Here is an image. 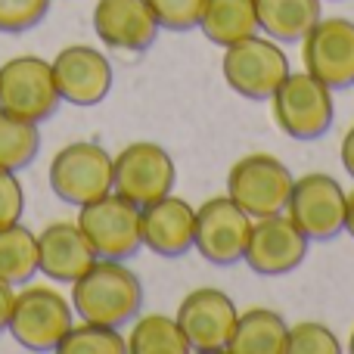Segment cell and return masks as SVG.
Wrapping results in <instances>:
<instances>
[{"label": "cell", "mask_w": 354, "mask_h": 354, "mask_svg": "<svg viewBox=\"0 0 354 354\" xmlns=\"http://www.w3.org/2000/svg\"><path fill=\"white\" fill-rule=\"evenodd\" d=\"M93 261L97 255H93L91 243L72 221H56L37 233V270L47 274V280L72 286Z\"/></svg>", "instance_id": "cell-18"}, {"label": "cell", "mask_w": 354, "mask_h": 354, "mask_svg": "<svg viewBox=\"0 0 354 354\" xmlns=\"http://www.w3.org/2000/svg\"><path fill=\"white\" fill-rule=\"evenodd\" d=\"M72 324L75 308L66 295L50 286H28L16 292L6 330L28 351H56Z\"/></svg>", "instance_id": "cell-5"}, {"label": "cell", "mask_w": 354, "mask_h": 354, "mask_svg": "<svg viewBox=\"0 0 354 354\" xmlns=\"http://www.w3.org/2000/svg\"><path fill=\"white\" fill-rule=\"evenodd\" d=\"M72 308L75 317L122 330L124 324H134V317L140 314L143 283L124 261L97 258L72 283Z\"/></svg>", "instance_id": "cell-1"}, {"label": "cell", "mask_w": 354, "mask_h": 354, "mask_svg": "<svg viewBox=\"0 0 354 354\" xmlns=\"http://www.w3.org/2000/svg\"><path fill=\"white\" fill-rule=\"evenodd\" d=\"M53 68V81L59 91L62 103L91 109L100 106L112 91V62L103 50L87 47V44H72L62 47L50 62Z\"/></svg>", "instance_id": "cell-15"}, {"label": "cell", "mask_w": 354, "mask_h": 354, "mask_svg": "<svg viewBox=\"0 0 354 354\" xmlns=\"http://www.w3.org/2000/svg\"><path fill=\"white\" fill-rule=\"evenodd\" d=\"M177 165L165 147L153 140H134L112 156V189L134 205H149L174 189Z\"/></svg>", "instance_id": "cell-9"}, {"label": "cell", "mask_w": 354, "mask_h": 354, "mask_svg": "<svg viewBox=\"0 0 354 354\" xmlns=\"http://www.w3.org/2000/svg\"><path fill=\"white\" fill-rule=\"evenodd\" d=\"M274 124L299 143H314L333 128L336 100L333 91L311 72H289L270 97Z\"/></svg>", "instance_id": "cell-2"}, {"label": "cell", "mask_w": 354, "mask_h": 354, "mask_svg": "<svg viewBox=\"0 0 354 354\" xmlns=\"http://www.w3.org/2000/svg\"><path fill=\"white\" fill-rule=\"evenodd\" d=\"M305 72L320 78L333 93L354 87V22L342 16H320L301 37Z\"/></svg>", "instance_id": "cell-12"}, {"label": "cell", "mask_w": 354, "mask_h": 354, "mask_svg": "<svg viewBox=\"0 0 354 354\" xmlns=\"http://www.w3.org/2000/svg\"><path fill=\"white\" fill-rule=\"evenodd\" d=\"M342 342L330 326L317 324V320H301V324L289 326L286 333V354H339Z\"/></svg>", "instance_id": "cell-26"}, {"label": "cell", "mask_w": 354, "mask_h": 354, "mask_svg": "<svg viewBox=\"0 0 354 354\" xmlns=\"http://www.w3.org/2000/svg\"><path fill=\"white\" fill-rule=\"evenodd\" d=\"M128 354H189L177 317L168 314H137L128 336Z\"/></svg>", "instance_id": "cell-22"}, {"label": "cell", "mask_w": 354, "mask_h": 354, "mask_svg": "<svg viewBox=\"0 0 354 354\" xmlns=\"http://www.w3.org/2000/svg\"><path fill=\"white\" fill-rule=\"evenodd\" d=\"M348 351L354 354V330H351V336H348Z\"/></svg>", "instance_id": "cell-33"}, {"label": "cell", "mask_w": 354, "mask_h": 354, "mask_svg": "<svg viewBox=\"0 0 354 354\" xmlns=\"http://www.w3.org/2000/svg\"><path fill=\"white\" fill-rule=\"evenodd\" d=\"M12 301H16V286L0 280V333L10 326V314H12Z\"/></svg>", "instance_id": "cell-30"}, {"label": "cell", "mask_w": 354, "mask_h": 354, "mask_svg": "<svg viewBox=\"0 0 354 354\" xmlns=\"http://www.w3.org/2000/svg\"><path fill=\"white\" fill-rule=\"evenodd\" d=\"M221 72L233 93L258 103V100L274 97V91L292 68H289V56L283 53V44L258 31V35L224 47Z\"/></svg>", "instance_id": "cell-3"}, {"label": "cell", "mask_w": 354, "mask_h": 354, "mask_svg": "<svg viewBox=\"0 0 354 354\" xmlns=\"http://www.w3.org/2000/svg\"><path fill=\"white\" fill-rule=\"evenodd\" d=\"M41 153V131L37 122L10 115L0 109V168L25 171Z\"/></svg>", "instance_id": "cell-24"}, {"label": "cell", "mask_w": 354, "mask_h": 354, "mask_svg": "<svg viewBox=\"0 0 354 354\" xmlns=\"http://www.w3.org/2000/svg\"><path fill=\"white\" fill-rule=\"evenodd\" d=\"M348 193L333 174L311 171L295 177L286 214L311 243H330L345 230Z\"/></svg>", "instance_id": "cell-8"}, {"label": "cell", "mask_w": 354, "mask_h": 354, "mask_svg": "<svg viewBox=\"0 0 354 354\" xmlns=\"http://www.w3.org/2000/svg\"><path fill=\"white\" fill-rule=\"evenodd\" d=\"M174 317L180 324L183 336H187L189 348L199 354H218V351H227V342H230V333L239 311L224 289L202 286L183 295Z\"/></svg>", "instance_id": "cell-14"}, {"label": "cell", "mask_w": 354, "mask_h": 354, "mask_svg": "<svg viewBox=\"0 0 354 354\" xmlns=\"http://www.w3.org/2000/svg\"><path fill=\"white\" fill-rule=\"evenodd\" d=\"M345 233L354 239V189L348 193V205H345Z\"/></svg>", "instance_id": "cell-32"}, {"label": "cell", "mask_w": 354, "mask_h": 354, "mask_svg": "<svg viewBox=\"0 0 354 354\" xmlns=\"http://www.w3.org/2000/svg\"><path fill=\"white\" fill-rule=\"evenodd\" d=\"M308 245H311V239L292 224L286 212L268 214V218L252 221L243 261L261 277H283L305 264Z\"/></svg>", "instance_id": "cell-13"}, {"label": "cell", "mask_w": 354, "mask_h": 354, "mask_svg": "<svg viewBox=\"0 0 354 354\" xmlns=\"http://www.w3.org/2000/svg\"><path fill=\"white\" fill-rule=\"evenodd\" d=\"M93 31L109 50L147 53L159 37V22L147 0H97Z\"/></svg>", "instance_id": "cell-16"}, {"label": "cell", "mask_w": 354, "mask_h": 354, "mask_svg": "<svg viewBox=\"0 0 354 354\" xmlns=\"http://www.w3.org/2000/svg\"><path fill=\"white\" fill-rule=\"evenodd\" d=\"M56 351L59 354H128V339L115 326L81 320V324H72V330L62 336Z\"/></svg>", "instance_id": "cell-25"}, {"label": "cell", "mask_w": 354, "mask_h": 354, "mask_svg": "<svg viewBox=\"0 0 354 354\" xmlns=\"http://www.w3.org/2000/svg\"><path fill=\"white\" fill-rule=\"evenodd\" d=\"M295 177L270 153H252L233 162L227 171V196L252 218H268L280 214L289 205Z\"/></svg>", "instance_id": "cell-7"}, {"label": "cell", "mask_w": 354, "mask_h": 354, "mask_svg": "<svg viewBox=\"0 0 354 354\" xmlns=\"http://www.w3.org/2000/svg\"><path fill=\"white\" fill-rule=\"evenodd\" d=\"M159 28L165 31H193L199 28L205 0H147Z\"/></svg>", "instance_id": "cell-27"}, {"label": "cell", "mask_w": 354, "mask_h": 354, "mask_svg": "<svg viewBox=\"0 0 354 354\" xmlns=\"http://www.w3.org/2000/svg\"><path fill=\"white\" fill-rule=\"evenodd\" d=\"M50 0H0V35H22L44 22Z\"/></svg>", "instance_id": "cell-28"}, {"label": "cell", "mask_w": 354, "mask_h": 354, "mask_svg": "<svg viewBox=\"0 0 354 354\" xmlns=\"http://www.w3.org/2000/svg\"><path fill=\"white\" fill-rule=\"evenodd\" d=\"M196 208L187 199L168 193L140 208V239L153 255L180 258L193 249Z\"/></svg>", "instance_id": "cell-17"}, {"label": "cell", "mask_w": 354, "mask_h": 354, "mask_svg": "<svg viewBox=\"0 0 354 354\" xmlns=\"http://www.w3.org/2000/svg\"><path fill=\"white\" fill-rule=\"evenodd\" d=\"M252 214L239 208L230 196H212L196 208V233L193 249L214 268L239 264L249 245Z\"/></svg>", "instance_id": "cell-11"}, {"label": "cell", "mask_w": 354, "mask_h": 354, "mask_svg": "<svg viewBox=\"0 0 354 354\" xmlns=\"http://www.w3.org/2000/svg\"><path fill=\"white\" fill-rule=\"evenodd\" d=\"M339 159H342V168L351 174V180H354V124L348 131H345V137H342V147H339Z\"/></svg>", "instance_id": "cell-31"}, {"label": "cell", "mask_w": 354, "mask_h": 354, "mask_svg": "<svg viewBox=\"0 0 354 354\" xmlns=\"http://www.w3.org/2000/svg\"><path fill=\"white\" fill-rule=\"evenodd\" d=\"M53 68L41 56H12L0 66V109L28 122H47L59 109Z\"/></svg>", "instance_id": "cell-10"}, {"label": "cell", "mask_w": 354, "mask_h": 354, "mask_svg": "<svg viewBox=\"0 0 354 354\" xmlns=\"http://www.w3.org/2000/svg\"><path fill=\"white\" fill-rule=\"evenodd\" d=\"M255 12L261 35L277 44H301L324 16V0H255Z\"/></svg>", "instance_id": "cell-19"}, {"label": "cell", "mask_w": 354, "mask_h": 354, "mask_svg": "<svg viewBox=\"0 0 354 354\" xmlns=\"http://www.w3.org/2000/svg\"><path fill=\"white\" fill-rule=\"evenodd\" d=\"M37 274V236L25 224L0 227V280L22 286Z\"/></svg>", "instance_id": "cell-23"}, {"label": "cell", "mask_w": 354, "mask_h": 354, "mask_svg": "<svg viewBox=\"0 0 354 354\" xmlns=\"http://www.w3.org/2000/svg\"><path fill=\"white\" fill-rule=\"evenodd\" d=\"M25 212V189L19 180V171L0 168V227L22 221Z\"/></svg>", "instance_id": "cell-29"}, {"label": "cell", "mask_w": 354, "mask_h": 354, "mask_svg": "<svg viewBox=\"0 0 354 354\" xmlns=\"http://www.w3.org/2000/svg\"><path fill=\"white\" fill-rule=\"evenodd\" d=\"M199 31L218 47H230L243 37L258 35L255 0H205Z\"/></svg>", "instance_id": "cell-21"}, {"label": "cell", "mask_w": 354, "mask_h": 354, "mask_svg": "<svg viewBox=\"0 0 354 354\" xmlns=\"http://www.w3.org/2000/svg\"><path fill=\"white\" fill-rule=\"evenodd\" d=\"M84 239L91 243L93 255L109 261H128L143 249L140 239V205L118 196L115 189L100 199L81 205L78 221Z\"/></svg>", "instance_id": "cell-4"}, {"label": "cell", "mask_w": 354, "mask_h": 354, "mask_svg": "<svg viewBox=\"0 0 354 354\" xmlns=\"http://www.w3.org/2000/svg\"><path fill=\"white\" fill-rule=\"evenodd\" d=\"M47 180L56 199L81 208L112 193V156L93 140H75L50 159Z\"/></svg>", "instance_id": "cell-6"}, {"label": "cell", "mask_w": 354, "mask_h": 354, "mask_svg": "<svg viewBox=\"0 0 354 354\" xmlns=\"http://www.w3.org/2000/svg\"><path fill=\"white\" fill-rule=\"evenodd\" d=\"M286 320L270 308L239 311L233 324L227 354H286Z\"/></svg>", "instance_id": "cell-20"}]
</instances>
